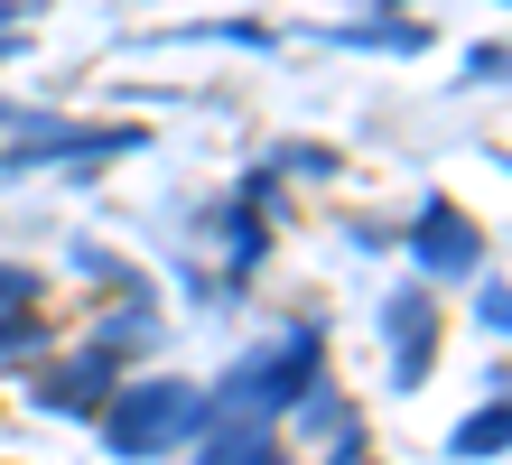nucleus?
<instances>
[{
	"mask_svg": "<svg viewBox=\"0 0 512 465\" xmlns=\"http://www.w3.org/2000/svg\"><path fill=\"white\" fill-rule=\"evenodd\" d=\"M419 252H429V261H447V270H466V261H475V242L447 224V205H438V224H419Z\"/></svg>",
	"mask_w": 512,
	"mask_h": 465,
	"instance_id": "2",
	"label": "nucleus"
},
{
	"mask_svg": "<svg viewBox=\"0 0 512 465\" xmlns=\"http://www.w3.org/2000/svg\"><path fill=\"white\" fill-rule=\"evenodd\" d=\"M0 298H28V279H19V270H0Z\"/></svg>",
	"mask_w": 512,
	"mask_h": 465,
	"instance_id": "3",
	"label": "nucleus"
},
{
	"mask_svg": "<svg viewBox=\"0 0 512 465\" xmlns=\"http://www.w3.org/2000/svg\"><path fill=\"white\" fill-rule=\"evenodd\" d=\"M187 428H196V400L177 391V382H149V391H131L122 410H112V447H122V456H149V447L187 438Z\"/></svg>",
	"mask_w": 512,
	"mask_h": 465,
	"instance_id": "1",
	"label": "nucleus"
}]
</instances>
